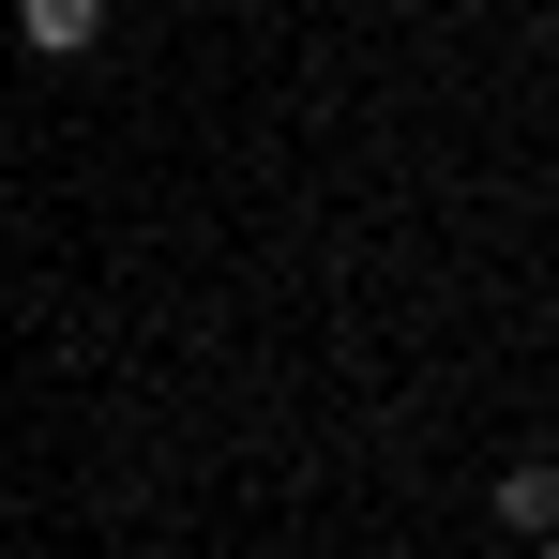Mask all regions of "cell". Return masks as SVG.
Wrapping results in <instances>:
<instances>
[{
    "label": "cell",
    "mask_w": 559,
    "mask_h": 559,
    "mask_svg": "<svg viewBox=\"0 0 559 559\" xmlns=\"http://www.w3.org/2000/svg\"><path fill=\"white\" fill-rule=\"evenodd\" d=\"M92 31H106V0H15V46H31V61H76Z\"/></svg>",
    "instance_id": "1"
},
{
    "label": "cell",
    "mask_w": 559,
    "mask_h": 559,
    "mask_svg": "<svg viewBox=\"0 0 559 559\" xmlns=\"http://www.w3.org/2000/svg\"><path fill=\"white\" fill-rule=\"evenodd\" d=\"M499 514H514V530H559V468L514 454V468H499Z\"/></svg>",
    "instance_id": "2"
},
{
    "label": "cell",
    "mask_w": 559,
    "mask_h": 559,
    "mask_svg": "<svg viewBox=\"0 0 559 559\" xmlns=\"http://www.w3.org/2000/svg\"><path fill=\"white\" fill-rule=\"evenodd\" d=\"M530 545H545V559H559V530H530Z\"/></svg>",
    "instance_id": "3"
}]
</instances>
